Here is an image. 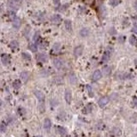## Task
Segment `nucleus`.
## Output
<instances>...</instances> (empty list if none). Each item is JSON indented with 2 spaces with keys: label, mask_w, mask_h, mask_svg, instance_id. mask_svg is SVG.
<instances>
[{
  "label": "nucleus",
  "mask_w": 137,
  "mask_h": 137,
  "mask_svg": "<svg viewBox=\"0 0 137 137\" xmlns=\"http://www.w3.org/2000/svg\"><path fill=\"white\" fill-rule=\"evenodd\" d=\"M64 97H65V100L68 104H70L71 100H72V93H71V91L69 89H66L65 90V94H64Z\"/></svg>",
  "instance_id": "obj_1"
},
{
  "label": "nucleus",
  "mask_w": 137,
  "mask_h": 137,
  "mask_svg": "<svg viewBox=\"0 0 137 137\" xmlns=\"http://www.w3.org/2000/svg\"><path fill=\"white\" fill-rule=\"evenodd\" d=\"M109 103V98L108 97H102L99 100V105L100 107H104Z\"/></svg>",
  "instance_id": "obj_2"
},
{
  "label": "nucleus",
  "mask_w": 137,
  "mask_h": 137,
  "mask_svg": "<svg viewBox=\"0 0 137 137\" xmlns=\"http://www.w3.org/2000/svg\"><path fill=\"white\" fill-rule=\"evenodd\" d=\"M82 51H83V46H76L75 50H74V54H75V57H80V56L82 54Z\"/></svg>",
  "instance_id": "obj_3"
},
{
  "label": "nucleus",
  "mask_w": 137,
  "mask_h": 137,
  "mask_svg": "<svg viewBox=\"0 0 137 137\" xmlns=\"http://www.w3.org/2000/svg\"><path fill=\"white\" fill-rule=\"evenodd\" d=\"M1 59H2V63L4 65H8L10 62V57L8 54H3L1 57Z\"/></svg>",
  "instance_id": "obj_4"
},
{
  "label": "nucleus",
  "mask_w": 137,
  "mask_h": 137,
  "mask_svg": "<svg viewBox=\"0 0 137 137\" xmlns=\"http://www.w3.org/2000/svg\"><path fill=\"white\" fill-rule=\"evenodd\" d=\"M34 94L37 97V99L39 100L40 102H44L45 100V94L42 93L41 91H34Z\"/></svg>",
  "instance_id": "obj_5"
},
{
  "label": "nucleus",
  "mask_w": 137,
  "mask_h": 137,
  "mask_svg": "<svg viewBox=\"0 0 137 137\" xmlns=\"http://www.w3.org/2000/svg\"><path fill=\"white\" fill-rule=\"evenodd\" d=\"M101 77H102V73H101L100 70L94 71V73H93V81L100 80Z\"/></svg>",
  "instance_id": "obj_6"
},
{
  "label": "nucleus",
  "mask_w": 137,
  "mask_h": 137,
  "mask_svg": "<svg viewBox=\"0 0 137 137\" xmlns=\"http://www.w3.org/2000/svg\"><path fill=\"white\" fill-rule=\"evenodd\" d=\"M53 65L55 66V68L61 69L62 67H63V62L60 59H57V58H56V59L53 60Z\"/></svg>",
  "instance_id": "obj_7"
},
{
  "label": "nucleus",
  "mask_w": 137,
  "mask_h": 137,
  "mask_svg": "<svg viewBox=\"0 0 137 137\" xmlns=\"http://www.w3.org/2000/svg\"><path fill=\"white\" fill-rule=\"evenodd\" d=\"M20 26H21V20L18 17H15L13 19V27L17 29L20 28Z\"/></svg>",
  "instance_id": "obj_8"
},
{
  "label": "nucleus",
  "mask_w": 137,
  "mask_h": 137,
  "mask_svg": "<svg viewBox=\"0 0 137 137\" xmlns=\"http://www.w3.org/2000/svg\"><path fill=\"white\" fill-rule=\"evenodd\" d=\"M102 72L104 73V75H111V67L108 66V65H105V66L103 67Z\"/></svg>",
  "instance_id": "obj_9"
},
{
  "label": "nucleus",
  "mask_w": 137,
  "mask_h": 137,
  "mask_svg": "<svg viewBox=\"0 0 137 137\" xmlns=\"http://www.w3.org/2000/svg\"><path fill=\"white\" fill-rule=\"evenodd\" d=\"M51 127V122L49 118H46L45 119V122H44V128L46 130H50Z\"/></svg>",
  "instance_id": "obj_10"
},
{
  "label": "nucleus",
  "mask_w": 137,
  "mask_h": 137,
  "mask_svg": "<svg viewBox=\"0 0 137 137\" xmlns=\"http://www.w3.org/2000/svg\"><path fill=\"white\" fill-rule=\"evenodd\" d=\"M46 60H47V57L45 54H39L37 56V61L38 62L45 63V62H46Z\"/></svg>",
  "instance_id": "obj_11"
},
{
  "label": "nucleus",
  "mask_w": 137,
  "mask_h": 137,
  "mask_svg": "<svg viewBox=\"0 0 137 137\" xmlns=\"http://www.w3.org/2000/svg\"><path fill=\"white\" fill-rule=\"evenodd\" d=\"M60 21H61V16L59 15H55L51 16V22L53 23H59Z\"/></svg>",
  "instance_id": "obj_12"
},
{
  "label": "nucleus",
  "mask_w": 137,
  "mask_h": 137,
  "mask_svg": "<svg viewBox=\"0 0 137 137\" xmlns=\"http://www.w3.org/2000/svg\"><path fill=\"white\" fill-rule=\"evenodd\" d=\"M110 53H109V51H105V52L104 53V55H103V57H102V62L103 63H106V62H108L109 61V59H110Z\"/></svg>",
  "instance_id": "obj_13"
},
{
  "label": "nucleus",
  "mask_w": 137,
  "mask_h": 137,
  "mask_svg": "<svg viewBox=\"0 0 137 137\" xmlns=\"http://www.w3.org/2000/svg\"><path fill=\"white\" fill-rule=\"evenodd\" d=\"M80 34L81 36L82 37H87V35L89 34V30L87 28H82V30L80 31Z\"/></svg>",
  "instance_id": "obj_14"
},
{
  "label": "nucleus",
  "mask_w": 137,
  "mask_h": 137,
  "mask_svg": "<svg viewBox=\"0 0 137 137\" xmlns=\"http://www.w3.org/2000/svg\"><path fill=\"white\" fill-rule=\"evenodd\" d=\"M29 77V74L28 72H26V71H24V72H22L21 73V78L22 80L23 81V82H27Z\"/></svg>",
  "instance_id": "obj_15"
},
{
  "label": "nucleus",
  "mask_w": 137,
  "mask_h": 137,
  "mask_svg": "<svg viewBox=\"0 0 137 137\" xmlns=\"http://www.w3.org/2000/svg\"><path fill=\"white\" fill-rule=\"evenodd\" d=\"M22 86V82L20 80H15L14 82H13V87H14L15 89H19Z\"/></svg>",
  "instance_id": "obj_16"
},
{
  "label": "nucleus",
  "mask_w": 137,
  "mask_h": 137,
  "mask_svg": "<svg viewBox=\"0 0 137 137\" xmlns=\"http://www.w3.org/2000/svg\"><path fill=\"white\" fill-rule=\"evenodd\" d=\"M10 48L12 49V50H15V49L18 48L19 44H18V42H17L16 40H14V41H11L10 42Z\"/></svg>",
  "instance_id": "obj_17"
},
{
  "label": "nucleus",
  "mask_w": 137,
  "mask_h": 137,
  "mask_svg": "<svg viewBox=\"0 0 137 137\" xmlns=\"http://www.w3.org/2000/svg\"><path fill=\"white\" fill-rule=\"evenodd\" d=\"M65 28H66V29L68 31H71L72 30V26H71V22L69 21V20H66L65 21Z\"/></svg>",
  "instance_id": "obj_18"
},
{
  "label": "nucleus",
  "mask_w": 137,
  "mask_h": 137,
  "mask_svg": "<svg viewBox=\"0 0 137 137\" xmlns=\"http://www.w3.org/2000/svg\"><path fill=\"white\" fill-rule=\"evenodd\" d=\"M129 43L132 45V46H136L137 45V38L134 35H132L129 39Z\"/></svg>",
  "instance_id": "obj_19"
},
{
  "label": "nucleus",
  "mask_w": 137,
  "mask_h": 137,
  "mask_svg": "<svg viewBox=\"0 0 137 137\" xmlns=\"http://www.w3.org/2000/svg\"><path fill=\"white\" fill-rule=\"evenodd\" d=\"M69 82L72 83V84H75V83L76 82V81H77V79H76V76L74 75V74H71V75L69 76Z\"/></svg>",
  "instance_id": "obj_20"
},
{
  "label": "nucleus",
  "mask_w": 137,
  "mask_h": 137,
  "mask_svg": "<svg viewBox=\"0 0 137 137\" xmlns=\"http://www.w3.org/2000/svg\"><path fill=\"white\" fill-rule=\"evenodd\" d=\"M22 57H23V59L28 60V61H30L31 60V55L28 52H22Z\"/></svg>",
  "instance_id": "obj_21"
},
{
  "label": "nucleus",
  "mask_w": 137,
  "mask_h": 137,
  "mask_svg": "<svg viewBox=\"0 0 137 137\" xmlns=\"http://www.w3.org/2000/svg\"><path fill=\"white\" fill-rule=\"evenodd\" d=\"M40 39V32H36L35 33V34L33 35V41H34L35 43H37V42H39Z\"/></svg>",
  "instance_id": "obj_22"
},
{
  "label": "nucleus",
  "mask_w": 137,
  "mask_h": 137,
  "mask_svg": "<svg viewBox=\"0 0 137 137\" xmlns=\"http://www.w3.org/2000/svg\"><path fill=\"white\" fill-rule=\"evenodd\" d=\"M57 129H58V132H59V134H62V135H64V134H65L67 133V131H66V129H64V128H63V127H57Z\"/></svg>",
  "instance_id": "obj_23"
},
{
  "label": "nucleus",
  "mask_w": 137,
  "mask_h": 137,
  "mask_svg": "<svg viewBox=\"0 0 137 137\" xmlns=\"http://www.w3.org/2000/svg\"><path fill=\"white\" fill-rule=\"evenodd\" d=\"M6 129H7V125L5 124V123H4V122H2L1 127H0V130H1V133H4Z\"/></svg>",
  "instance_id": "obj_24"
},
{
  "label": "nucleus",
  "mask_w": 137,
  "mask_h": 137,
  "mask_svg": "<svg viewBox=\"0 0 137 137\" xmlns=\"http://www.w3.org/2000/svg\"><path fill=\"white\" fill-rule=\"evenodd\" d=\"M28 47H29V49L33 51V52H36L37 51V46L35 44H30Z\"/></svg>",
  "instance_id": "obj_25"
},
{
  "label": "nucleus",
  "mask_w": 137,
  "mask_h": 137,
  "mask_svg": "<svg viewBox=\"0 0 137 137\" xmlns=\"http://www.w3.org/2000/svg\"><path fill=\"white\" fill-rule=\"evenodd\" d=\"M110 4L112 6H116L120 4V0H110Z\"/></svg>",
  "instance_id": "obj_26"
},
{
  "label": "nucleus",
  "mask_w": 137,
  "mask_h": 137,
  "mask_svg": "<svg viewBox=\"0 0 137 137\" xmlns=\"http://www.w3.org/2000/svg\"><path fill=\"white\" fill-rule=\"evenodd\" d=\"M95 2V0H83V3L87 5H93Z\"/></svg>",
  "instance_id": "obj_27"
},
{
  "label": "nucleus",
  "mask_w": 137,
  "mask_h": 137,
  "mask_svg": "<svg viewBox=\"0 0 137 137\" xmlns=\"http://www.w3.org/2000/svg\"><path fill=\"white\" fill-rule=\"evenodd\" d=\"M15 2H14V1H10V8H12L13 10H17L18 9V6H16L15 5Z\"/></svg>",
  "instance_id": "obj_28"
},
{
  "label": "nucleus",
  "mask_w": 137,
  "mask_h": 137,
  "mask_svg": "<svg viewBox=\"0 0 137 137\" xmlns=\"http://www.w3.org/2000/svg\"><path fill=\"white\" fill-rule=\"evenodd\" d=\"M60 48H61V45H60V43H56V44H54V46H53V50H55L56 51H59Z\"/></svg>",
  "instance_id": "obj_29"
},
{
  "label": "nucleus",
  "mask_w": 137,
  "mask_h": 137,
  "mask_svg": "<svg viewBox=\"0 0 137 137\" xmlns=\"http://www.w3.org/2000/svg\"><path fill=\"white\" fill-rule=\"evenodd\" d=\"M87 91H88V94H89V95H90V97H93V90H92L91 86L87 85Z\"/></svg>",
  "instance_id": "obj_30"
},
{
  "label": "nucleus",
  "mask_w": 137,
  "mask_h": 137,
  "mask_svg": "<svg viewBox=\"0 0 137 137\" xmlns=\"http://www.w3.org/2000/svg\"><path fill=\"white\" fill-rule=\"evenodd\" d=\"M53 3L56 6H58L60 4V0H53Z\"/></svg>",
  "instance_id": "obj_31"
},
{
  "label": "nucleus",
  "mask_w": 137,
  "mask_h": 137,
  "mask_svg": "<svg viewBox=\"0 0 137 137\" xmlns=\"http://www.w3.org/2000/svg\"><path fill=\"white\" fill-rule=\"evenodd\" d=\"M132 31H133L134 33H136V34H137V25H134V28H133V29H132Z\"/></svg>",
  "instance_id": "obj_32"
},
{
  "label": "nucleus",
  "mask_w": 137,
  "mask_h": 137,
  "mask_svg": "<svg viewBox=\"0 0 137 137\" xmlns=\"http://www.w3.org/2000/svg\"><path fill=\"white\" fill-rule=\"evenodd\" d=\"M123 41H124V38H123V37L121 36L120 38H119V41H120V42H123Z\"/></svg>",
  "instance_id": "obj_33"
},
{
  "label": "nucleus",
  "mask_w": 137,
  "mask_h": 137,
  "mask_svg": "<svg viewBox=\"0 0 137 137\" xmlns=\"http://www.w3.org/2000/svg\"><path fill=\"white\" fill-rule=\"evenodd\" d=\"M134 105H137V99H134Z\"/></svg>",
  "instance_id": "obj_34"
},
{
  "label": "nucleus",
  "mask_w": 137,
  "mask_h": 137,
  "mask_svg": "<svg viewBox=\"0 0 137 137\" xmlns=\"http://www.w3.org/2000/svg\"><path fill=\"white\" fill-rule=\"evenodd\" d=\"M134 8H135L136 10H137V1L135 2V3H134Z\"/></svg>",
  "instance_id": "obj_35"
},
{
  "label": "nucleus",
  "mask_w": 137,
  "mask_h": 137,
  "mask_svg": "<svg viewBox=\"0 0 137 137\" xmlns=\"http://www.w3.org/2000/svg\"><path fill=\"white\" fill-rule=\"evenodd\" d=\"M34 137H43V136H41V135H37V136H34Z\"/></svg>",
  "instance_id": "obj_36"
},
{
  "label": "nucleus",
  "mask_w": 137,
  "mask_h": 137,
  "mask_svg": "<svg viewBox=\"0 0 137 137\" xmlns=\"http://www.w3.org/2000/svg\"><path fill=\"white\" fill-rule=\"evenodd\" d=\"M16 1H20V0H16Z\"/></svg>",
  "instance_id": "obj_37"
}]
</instances>
